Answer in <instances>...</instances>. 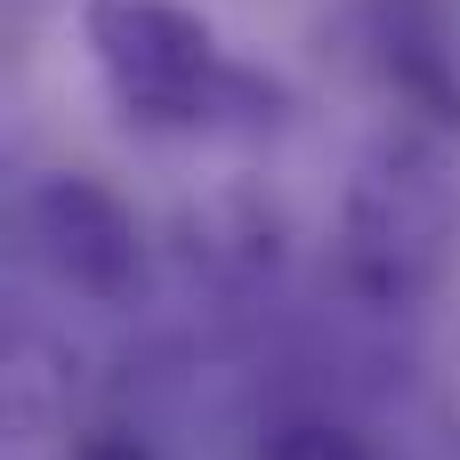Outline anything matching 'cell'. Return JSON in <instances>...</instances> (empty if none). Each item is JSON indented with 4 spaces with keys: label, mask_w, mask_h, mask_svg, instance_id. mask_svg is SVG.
Here are the masks:
<instances>
[{
    "label": "cell",
    "mask_w": 460,
    "mask_h": 460,
    "mask_svg": "<svg viewBox=\"0 0 460 460\" xmlns=\"http://www.w3.org/2000/svg\"><path fill=\"white\" fill-rule=\"evenodd\" d=\"M259 460H388V453L372 437H356L348 420H283Z\"/></svg>",
    "instance_id": "cell-4"
},
{
    "label": "cell",
    "mask_w": 460,
    "mask_h": 460,
    "mask_svg": "<svg viewBox=\"0 0 460 460\" xmlns=\"http://www.w3.org/2000/svg\"><path fill=\"white\" fill-rule=\"evenodd\" d=\"M460 259V162L429 121L380 129L340 194L332 275L356 307H420Z\"/></svg>",
    "instance_id": "cell-1"
},
{
    "label": "cell",
    "mask_w": 460,
    "mask_h": 460,
    "mask_svg": "<svg viewBox=\"0 0 460 460\" xmlns=\"http://www.w3.org/2000/svg\"><path fill=\"white\" fill-rule=\"evenodd\" d=\"M81 40L113 113L137 137H210L275 121V81L234 65L210 16L178 0H81Z\"/></svg>",
    "instance_id": "cell-2"
},
{
    "label": "cell",
    "mask_w": 460,
    "mask_h": 460,
    "mask_svg": "<svg viewBox=\"0 0 460 460\" xmlns=\"http://www.w3.org/2000/svg\"><path fill=\"white\" fill-rule=\"evenodd\" d=\"M24 243L49 267V283H65L89 307H129L146 291V226L137 210L81 170H57L24 194Z\"/></svg>",
    "instance_id": "cell-3"
}]
</instances>
